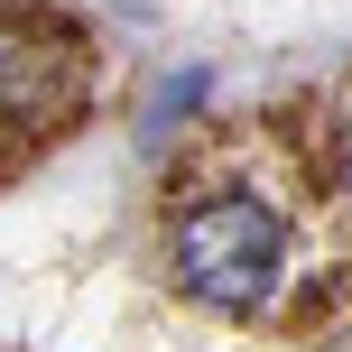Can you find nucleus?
I'll list each match as a JSON object with an SVG mask.
<instances>
[{"mask_svg": "<svg viewBox=\"0 0 352 352\" xmlns=\"http://www.w3.org/2000/svg\"><path fill=\"white\" fill-rule=\"evenodd\" d=\"M176 278L204 306H260L269 278H278V213L250 204V195L195 204L186 223H176Z\"/></svg>", "mask_w": 352, "mask_h": 352, "instance_id": "1", "label": "nucleus"}]
</instances>
